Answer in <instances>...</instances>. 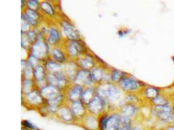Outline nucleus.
I'll return each instance as SVG.
<instances>
[{"instance_id":"1","label":"nucleus","mask_w":174,"mask_h":130,"mask_svg":"<svg viewBox=\"0 0 174 130\" xmlns=\"http://www.w3.org/2000/svg\"><path fill=\"white\" fill-rule=\"evenodd\" d=\"M151 113L158 121L163 122L166 126L174 124L172 105L151 106Z\"/></svg>"},{"instance_id":"2","label":"nucleus","mask_w":174,"mask_h":130,"mask_svg":"<svg viewBox=\"0 0 174 130\" xmlns=\"http://www.w3.org/2000/svg\"><path fill=\"white\" fill-rule=\"evenodd\" d=\"M119 88L127 93H138L147 85L143 82L138 80L131 75L123 77L118 84Z\"/></svg>"},{"instance_id":"3","label":"nucleus","mask_w":174,"mask_h":130,"mask_svg":"<svg viewBox=\"0 0 174 130\" xmlns=\"http://www.w3.org/2000/svg\"><path fill=\"white\" fill-rule=\"evenodd\" d=\"M96 95L104 100H117L120 98L121 91L113 84L104 83L99 85L95 89Z\"/></svg>"},{"instance_id":"4","label":"nucleus","mask_w":174,"mask_h":130,"mask_svg":"<svg viewBox=\"0 0 174 130\" xmlns=\"http://www.w3.org/2000/svg\"><path fill=\"white\" fill-rule=\"evenodd\" d=\"M30 52V54L39 60L44 59L45 57H46L49 52L47 40L43 39L42 35H41L31 45Z\"/></svg>"},{"instance_id":"5","label":"nucleus","mask_w":174,"mask_h":130,"mask_svg":"<svg viewBox=\"0 0 174 130\" xmlns=\"http://www.w3.org/2000/svg\"><path fill=\"white\" fill-rule=\"evenodd\" d=\"M46 81L48 85H52L60 89L66 86L69 82L68 79L63 71L54 74H47Z\"/></svg>"},{"instance_id":"6","label":"nucleus","mask_w":174,"mask_h":130,"mask_svg":"<svg viewBox=\"0 0 174 130\" xmlns=\"http://www.w3.org/2000/svg\"><path fill=\"white\" fill-rule=\"evenodd\" d=\"M67 55L76 58L85 54V46L84 43L80 40H69V44H67Z\"/></svg>"},{"instance_id":"7","label":"nucleus","mask_w":174,"mask_h":130,"mask_svg":"<svg viewBox=\"0 0 174 130\" xmlns=\"http://www.w3.org/2000/svg\"><path fill=\"white\" fill-rule=\"evenodd\" d=\"M75 85H80L82 86H88L94 83L91 75V72L88 70L81 69L79 70L74 79Z\"/></svg>"},{"instance_id":"8","label":"nucleus","mask_w":174,"mask_h":130,"mask_svg":"<svg viewBox=\"0 0 174 130\" xmlns=\"http://www.w3.org/2000/svg\"><path fill=\"white\" fill-rule=\"evenodd\" d=\"M106 106V100L96 95L90 103L87 105V108L90 113L98 114L104 110Z\"/></svg>"},{"instance_id":"9","label":"nucleus","mask_w":174,"mask_h":130,"mask_svg":"<svg viewBox=\"0 0 174 130\" xmlns=\"http://www.w3.org/2000/svg\"><path fill=\"white\" fill-rule=\"evenodd\" d=\"M39 92L41 96L46 102L57 98L61 94L60 89L50 85H47L45 87L40 89Z\"/></svg>"},{"instance_id":"10","label":"nucleus","mask_w":174,"mask_h":130,"mask_svg":"<svg viewBox=\"0 0 174 130\" xmlns=\"http://www.w3.org/2000/svg\"><path fill=\"white\" fill-rule=\"evenodd\" d=\"M139 93L142 94V98L150 102L151 101L155 99L162 91V89L157 87V86L147 85L142 89Z\"/></svg>"},{"instance_id":"11","label":"nucleus","mask_w":174,"mask_h":130,"mask_svg":"<svg viewBox=\"0 0 174 130\" xmlns=\"http://www.w3.org/2000/svg\"><path fill=\"white\" fill-rule=\"evenodd\" d=\"M61 27L63 32L69 40H79L80 34L76 29L71 23L67 20H63L61 22Z\"/></svg>"},{"instance_id":"12","label":"nucleus","mask_w":174,"mask_h":130,"mask_svg":"<svg viewBox=\"0 0 174 130\" xmlns=\"http://www.w3.org/2000/svg\"><path fill=\"white\" fill-rule=\"evenodd\" d=\"M25 96L26 103L30 106H39L45 102V100L41 96L40 92L36 89L32 90L25 95Z\"/></svg>"},{"instance_id":"13","label":"nucleus","mask_w":174,"mask_h":130,"mask_svg":"<svg viewBox=\"0 0 174 130\" xmlns=\"http://www.w3.org/2000/svg\"><path fill=\"white\" fill-rule=\"evenodd\" d=\"M173 96L172 94H169L166 91H162L155 99L151 101L149 104L151 106H157V105H172V98Z\"/></svg>"},{"instance_id":"14","label":"nucleus","mask_w":174,"mask_h":130,"mask_svg":"<svg viewBox=\"0 0 174 130\" xmlns=\"http://www.w3.org/2000/svg\"><path fill=\"white\" fill-rule=\"evenodd\" d=\"M84 88L83 86L75 85L70 87L67 92V100L71 103L76 102L78 100H81L82 95L84 91Z\"/></svg>"},{"instance_id":"15","label":"nucleus","mask_w":174,"mask_h":130,"mask_svg":"<svg viewBox=\"0 0 174 130\" xmlns=\"http://www.w3.org/2000/svg\"><path fill=\"white\" fill-rule=\"evenodd\" d=\"M138 112V107L137 105L126 103L123 105L120 109V115L121 117L128 118H133Z\"/></svg>"},{"instance_id":"16","label":"nucleus","mask_w":174,"mask_h":130,"mask_svg":"<svg viewBox=\"0 0 174 130\" xmlns=\"http://www.w3.org/2000/svg\"><path fill=\"white\" fill-rule=\"evenodd\" d=\"M22 14L24 16V17L26 18L27 22L30 24L31 26L36 27L38 26L40 15L37 11L27 8Z\"/></svg>"},{"instance_id":"17","label":"nucleus","mask_w":174,"mask_h":130,"mask_svg":"<svg viewBox=\"0 0 174 130\" xmlns=\"http://www.w3.org/2000/svg\"><path fill=\"white\" fill-rule=\"evenodd\" d=\"M78 66L84 70H89L95 67V63L93 57L89 54H84L82 57H80L78 58L77 61Z\"/></svg>"},{"instance_id":"18","label":"nucleus","mask_w":174,"mask_h":130,"mask_svg":"<svg viewBox=\"0 0 174 130\" xmlns=\"http://www.w3.org/2000/svg\"><path fill=\"white\" fill-rule=\"evenodd\" d=\"M121 126V115L114 114L108 117L104 130H119Z\"/></svg>"},{"instance_id":"19","label":"nucleus","mask_w":174,"mask_h":130,"mask_svg":"<svg viewBox=\"0 0 174 130\" xmlns=\"http://www.w3.org/2000/svg\"><path fill=\"white\" fill-rule=\"evenodd\" d=\"M70 108L73 113L75 117L77 118L84 117L85 113L86 112L85 104L82 102V100H78L76 102L71 103Z\"/></svg>"},{"instance_id":"20","label":"nucleus","mask_w":174,"mask_h":130,"mask_svg":"<svg viewBox=\"0 0 174 130\" xmlns=\"http://www.w3.org/2000/svg\"><path fill=\"white\" fill-rule=\"evenodd\" d=\"M61 40V33L58 30V29L56 27H51L49 30L48 37H47V42L48 44L52 46H55Z\"/></svg>"},{"instance_id":"21","label":"nucleus","mask_w":174,"mask_h":130,"mask_svg":"<svg viewBox=\"0 0 174 130\" xmlns=\"http://www.w3.org/2000/svg\"><path fill=\"white\" fill-rule=\"evenodd\" d=\"M91 75L94 83H100L105 80V73L100 67H93L91 70Z\"/></svg>"},{"instance_id":"22","label":"nucleus","mask_w":174,"mask_h":130,"mask_svg":"<svg viewBox=\"0 0 174 130\" xmlns=\"http://www.w3.org/2000/svg\"><path fill=\"white\" fill-rule=\"evenodd\" d=\"M50 55L52 59L58 63H65L67 61L66 55L62 50L58 48H53L50 50Z\"/></svg>"},{"instance_id":"23","label":"nucleus","mask_w":174,"mask_h":130,"mask_svg":"<svg viewBox=\"0 0 174 130\" xmlns=\"http://www.w3.org/2000/svg\"><path fill=\"white\" fill-rule=\"evenodd\" d=\"M95 96V89L91 87H86L84 89V91L82 92L81 100L85 105H88Z\"/></svg>"},{"instance_id":"24","label":"nucleus","mask_w":174,"mask_h":130,"mask_svg":"<svg viewBox=\"0 0 174 130\" xmlns=\"http://www.w3.org/2000/svg\"><path fill=\"white\" fill-rule=\"evenodd\" d=\"M45 67L47 72V74H54L63 71L61 65L52 59L48 60L45 64Z\"/></svg>"},{"instance_id":"25","label":"nucleus","mask_w":174,"mask_h":130,"mask_svg":"<svg viewBox=\"0 0 174 130\" xmlns=\"http://www.w3.org/2000/svg\"><path fill=\"white\" fill-rule=\"evenodd\" d=\"M56 112L60 114L62 119L66 121H70L75 117L70 108L67 107H61Z\"/></svg>"},{"instance_id":"26","label":"nucleus","mask_w":174,"mask_h":130,"mask_svg":"<svg viewBox=\"0 0 174 130\" xmlns=\"http://www.w3.org/2000/svg\"><path fill=\"white\" fill-rule=\"evenodd\" d=\"M128 74L119 70L114 69L110 73V80L114 83H118L121 81V79L126 76Z\"/></svg>"},{"instance_id":"27","label":"nucleus","mask_w":174,"mask_h":130,"mask_svg":"<svg viewBox=\"0 0 174 130\" xmlns=\"http://www.w3.org/2000/svg\"><path fill=\"white\" fill-rule=\"evenodd\" d=\"M40 10L48 16H53L55 14L54 7L48 2H42L41 3Z\"/></svg>"},{"instance_id":"28","label":"nucleus","mask_w":174,"mask_h":130,"mask_svg":"<svg viewBox=\"0 0 174 130\" xmlns=\"http://www.w3.org/2000/svg\"><path fill=\"white\" fill-rule=\"evenodd\" d=\"M34 86V81L32 79H24L23 83H22V90L23 94H26L31 92L32 90H33V86Z\"/></svg>"},{"instance_id":"29","label":"nucleus","mask_w":174,"mask_h":130,"mask_svg":"<svg viewBox=\"0 0 174 130\" xmlns=\"http://www.w3.org/2000/svg\"><path fill=\"white\" fill-rule=\"evenodd\" d=\"M140 97L137 93H127L125 100L127 103L137 105L140 102Z\"/></svg>"},{"instance_id":"30","label":"nucleus","mask_w":174,"mask_h":130,"mask_svg":"<svg viewBox=\"0 0 174 130\" xmlns=\"http://www.w3.org/2000/svg\"><path fill=\"white\" fill-rule=\"evenodd\" d=\"M30 27L31 26L22 14V33H27L29 31H30Z\"/></svg>"},{"instance_id":"31","label":"nucleus","mask_w":174,"mask_h":130,"mask_svg":"<svg viewBox=\"0 0 174 130\" xmlns=\"http://www.w3.org/2000/svg\"><path fill=\"white\" fill-rule=\"evenodd\" d=\"M40 4L41 3H39L38 1H27L26 3L27 8L37 11L40 9Z\"/></svg>"},{"instance_id":"32","label":"nucleus","mask_w":174,"mask_h":130,"mask_svg":"<svg viewBox=\"0 0 174 130\" xmlns=\"http://www.w3.org/2000/svg\"><path fill=\"white\" fill-rule=\"evenodd\" d=\"M22 124L25 128H29V129H37V128L36 127L35 125H33L31 122H29L27 120H24L22 122Z\"/></svg>"},{"instance_id":"33","label":"nucleus","mask_w":174,"mask_h":130,"mask_svg":"<svg viewBox=\"0 0 174 130\" xmlns=\"http://www.w3.org/2000/svg\"><path fill=\"white\" fill-rule=\"evenodd\" d=\"M131 129H132V124H129V125L121 126L119 130H131Z\"/></svg>"},{"instance_id":"34","label":"nucleus","mask_w":174,"mask_h":130,"mask_svg":"<svg viewBox=\"0 0 174 130\" xmlns=\"http://www.w3.org/2000/svg\"><path fill=\"white\" fill-rule=\"evenodd\" d=\"M161 130H174V124L168 125L166 127H165L164 129Z\"/></svg>"},{"instance_id":"35","label":"nucleus","mask_w":174,"mask_h":130,"mask_svg":"<svg viewBox=\"0 0 174 130\" xmlns=\"http://www.w3.org/2000/svg\"><path fill=\"white\" fill-rule=\"evenodd\" d=\"M118 35H119V37H123L125 35V31H123V30H119L118 31Z\"/></svg>"},{"instance_id":"36","label":"nucleus","mask_w":174,"mask_h":130,"mask_svg":"<svg viewBox=\"0 0 174 130\" xmlns=\"http://www.w3.org/2000/svg\"><path fill=\"white\" fill-rule=\"evenodd\" d=\"M131 130H142L141 128H140L139 127H133L132 128Z\"/></svg>"},{"instance_id":"37","label":"nucleus","mask_w":174,"mask_h":130,"mask_svg":"<svg viewBox=\"0 0 174 130\" xmlns=\"http://www.w3.org/2000/svg\"><path fill=\"white\" fill-rule=\"evenodd\" d=\"M172 105H174V95L173 96V98H172Z\"/></svg>"},{"instance_id":"38","label":"nucleus","mask_w":174,"mask_h":130,"mask_svg":"<svg viewBox=\"0 0 174 130\" xmlns=\"http://www.w3.org/2000/svg\"><path fill=\"white\" fill-rule=\"evenodd\" d=\"M172 61H173V63H174V55L172 57Z\"/></svg>"},{"instance_id":"39","label":"nucleus","mask_w":174,"mask_h":130,"mask_svg":"<svg viewBox=\"0 0 174 130\" xmlns=\"http://www.w3.org/2000/svg\"><path fill=\"white\" fill-rule=\"evenodd\" d=\"M172 110H173V113H174V105H172Z\"/></svg>"}]
</instances>
